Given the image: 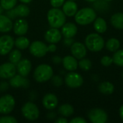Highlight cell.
<instances>
[{
  "instance_id": "6da1fadb",
  "label": "cell",
  "mask_w": 123,
  "mask_h": 123,
  "mask_svg": "<svg viewBox=\"0 0 123 123\" xmlns=\"http://www.w3.org/2000/svg\"><path fill=\"white\" fill-rule=\"evenodd\" d=\"M66 14L63 10L59 8H52L48 10L47 14V19L49 25L51 27L60 28L66 23Z\"/></svg>"
},
{
  "instance_id": "7a4b0ae2",
  "label": "cell",
  "mask_w": 123,
  "mask_h": 123,
  "mask_svg": "<svg viewBox=\"0 0 123 123\" xmlns=\"http://www.w3.org/2000/svg\"><path fill=\"white\" fill-rule=\"evenodd\" d=\"M97 18L95 10L92 8L84 7L77 11L75 14V21L80 25H87L93 22Z\"/></svg>"
},
{
  "instance_id": "3957f363",
  "label": "cell",
  "mask_w": 123,
  "mask_h": 123,
  "mask_svg": "<svg viewBox=\"0 0 123 123\" xmlns=\"http://www.w3.org/2000/svg\"><path fill=\"white\" fill-rule=\"evenodd\" d=\"M53 76V70L48 64H40L37 66L33 73L35 80L39 83H43L51 79Z\"/></svg>"
},
{
  "instance_id": "277c9868",
  "label": "cell",
  "mask_w": 123,
  "mask_h": 123,
  "mask_svg": "<svg viewBox=\"0 0 123 123\" xmlns=\"http://www.w3.org/2000/svg\"><path fill=\"white\" fill-rule=\"evenodd\" d=\"M105 43L102 37L97 33H91L85 39V45L86 48L92 52H99L105 47Z\"/></svg>"
},
{
  "instance_id": "5b68a950",
  "label": "cell",
  "mask_w": 123,
  "mask_h": 123,
  "mask_svg": "<svg viewBox=\"0 0 123 123\" xmlns=\"http://www.w3.org/2000/svg\"><path fill=\"white\" fill-rule=\"evenodd\" d=\"M23 117L30 121H35L38 119L40 116V110L37 106L31 102H26L21 109Z\"/></svg>"
},
{
  "instance_id": "8992f818",
  "label": "cell",
  "mask_w": 123,
  "mask_h": 123,
  "mask_svg": "<svg viewBox=\"0 0 123 123\" xmlns=\"http://www.w3.org/2000/svg\"><path fill=\"white\" fill-rule=\"evenodd\" d=\"M15 106V99L10 94H5L0 97V114L8 115L12 112Z\"/></svg>"
},
{
  "instance_id": "52a82bcc",
  "label": "cell",
  "mask_w": 123,
  "mask_h": 123,
  "mask_svg": "<svg viewBox=\"0 0 123 123\" xmlns=\"http://www.w3.org/2000/svg\"><path fill=\"white\" fill-rule=\"evenodd\" d=\"M29 50L33 56L37 58L43 57L48 52V45L45 43L39 40H36L30 43L29 46Z\"/></svg>"
},
{
  "instance_id": "ba28073f",
  "label": "cell",
  "mask_w": 123,
  "mask_h": 123,
  "mask_svg": "<svg viewBox=\"0 0 123 123\" xmlns=\"http://www.w3.org/2000/svg\"><path fill=\"white\" fill-rule=\"evenodd\" d=\"M65 83L68 87L76 89L82 86L84 79L79 74L74 71H70L65 76Z\"/></svg>"
},
{
  "instance_id": "9c48e42d",
  "label": "cell",
  "mask_w": 123,
  "mask_h": 123,
  "mask_svg": "<svg viewBox=\"0 0 123 123\" xmlns=\"http://www.w3.org/2000/svg\"><path fill=\"white\" fill-rule=\"evenodd\" d=\"M30 10L29 7L26 5V4H21L16 6L14 8L8 10L6 12V16L12 19L17 17H26L30 14Z\"/></svg>"
},
{
  "instance_id": "30bf717a",
  "label": "cell",
  "mask_w": 123,
  "mask_h": 123,
  "mask_svg": "<svg viewBox=\"0 0 123 123\" xmlns=\"http://www.w3.org/2000/svg\"><path fill=\"white\" fill-rule=\"evenodd\" d=\"M88 117L89 120L93 123H105L108 119L107 112L100 108L92 109L89 112Z\"/></svg>"
},
{
  "instance_id": "8fae6325",
  "label": "cell",
  "mask_w": 123,
  "mask_h": 123,
  "mask_svg": "<svg viewBox=\"0 0 123 123\" xmlns=\"http://www.w3.org/2000/svg\"><path fill=\"white\" fill-rule=\"evenodd\" d=\"M14 45V38L9 35H4L0 37V55L9 54Z\"/></svg>"
},
{
  "instance_id": "7c38bea8",
  "label": "cell",
  "mask_w": 123,
  "mask_h": 123,
  "mask_svg": "<svg viewBox=\"0 0 123 123\" xmlns=\"http://www.w3.org/2000/svg\"><path fill=\"white\" fill-rule=\"evenodd\" d=\"M17 73L16 65L6 62L0 65V78L2 79H10Z\"/></svg>"
},
{
  "instance_id": "4fadbf2b",
  "label": "cell",
  "mask_w": 123,
  "mask_h": 123,
  "mask_svg": "<svg viewBox=\"0 0 123 123\" xmlns=\"http://www.w3.org/2000/svg\"><path fill=\"white\" fill-rule=\"evenodd\" d=\"M71 52L74 57L80 60L86 55V47L82 43L75 42L71 46Z\"/></svg>"
},
{
  "instance_id": "5bb4252c",
  "label": "cell",
  "mask_w": 123,
  "mask_h": 123,
  "mask_svg": "<svg viewBox=\"0 0 123 123\" xmlns=\"http://www.w3.org/2000/svg\"><path fill=\"white\" fill-rule=\"evenodd\" d=\"M44 37L48 43L56 44L61 41L62 38V33L58 28L51 27L45 32Z\"/></svg>"
},
{
  "instance_id": "9a60e30c",
  "label": "cell",
  "mask_w": 123,
  "mask_h": 123,
  "mask_svg": "<svg viewBox=\"0 0 123 123\" xmlns=\"http://www.w3.org/2000/svg\"><path fill=\"white\" fill-rule=\"evenodd\" d=\"M16 68L17 71L19 75L24 77H27L32 70V63L28 59L22 58L16 65Z\"/></svg>"
},
{
  "instance_id": "2e32d148",
  "label": "cell",
  "mask_w": 123,
  "mask_h": 123,
  "mask_svg": "<svg viewBox=\"0 0 123 123\" xmlns=\"http://www.w3.org/2000/svg\"><path fill=\"white\" fill-rule=\"evenodd\" d=\"M28 28H29V25L27 20L22 18H19L15 21L14 24H13L12 29L15 35L18 36H22V35H25L27 32Z\"/></svg>"
},
{
  "instance_id": "e0dca14e",
  "label": "cell",
  "mask_w": 123,
  "mask_h": 123,
  "mask_svg": "<svg viewBox=\"0 0 123 123\" xmlns=\"http://www.w3.org/2000/svg\"><path fill=\"white\" fill-rule=\"evenodd\" d=\"M42 102L43 107L45 109L48 110H52L58 106V99L55 94L52 93H48L43 97Z\"/></svg>"
},
{
  "instance_id": "ac0fdd59",
  "label": "cell",
  "mask_w": 123,
  "mask_h": 123,
  "mask_svg": "<svg viewBox=\"0 0 123 123\" xmlns=\"http://www.w3.org/2000/svg\"><path fill=\"white\" fill-rule=\"evenodd\" d=\"M9 85L13 88H27L30 85V81L26 77L19 74H15L9 79Z\"/></svg>"
},
{
  "instance_id": "d6986e66",
  "label": "cell",
  "mask_w": 123,
  "mask_h": 123,
  "mask_svg": "<svg viewBox=\"0 0 123 123\" xmlns=\"http://www.w3.org/2000/svg\"><path fill=\"white\" fill-rule=\"evenodd\" d=\"M78 31V28L74 23L67 22L61 27V33L65 38H71L74 37Z\"/></svg>"
},
{
  "instance_id": "ffe728a7",
  "label": "cell",
  "mask_w": 123,
  "mask_h": 123,
  "mask_svg": "<svg viewBox=\"0 0 123 123\" xmlns=\"http://www.w3.org/2000/svg\"><path fill=\"white\" fill-rule=\"evenodd\" d=\"M63 12L67 17H73L75 16L78 11V5L74 1L68 0L67 1H65L63 4Z\"/></svg>"
},
{
  "instance_id": "44dd1931",
  "label": "cell",
  "mask_w": 123,
  "mask_h": 123,
  "mask_svg": "<svg viewBox=\"0 0 123 123\" xmlns=\"http://www.w3.org/2000/svg\"><path fill=\"white\" fill-rule=\"evenodd\" d=\"M64 68L68 71H74L78 68V61L73 55H66L62 59Z\"/></svg>"
},
{
  "instance_id": "7402d4cb",
  "label": "cell",
  "mask_w": 123,
  "mask_h": 123,
  "mask_svg": "<svg viewBox=\"0 0 123 123\" xmlns=\"http://www.w3.org/2000/svg\"><path fill=\"white\" fill-rule=\"evenodd\" d=\"M13 28L12 19L6 15L0 14V32H9Z\"/></svg>"
},
{
  "instance_id": "603a6c76",
  "label": "cell",
  "mask_w": 123,
  "mask_h": 123,
  "mask_svg": "<svg viewBox=\"0 0 123 123\" xmlns=\"http://www.w3.org/2000/svg\"><path fill=\"white\" fill-rule=\"evenodd\" d=\"M112 25L116 29L123 30V13L117 12L114 14L110 19Z\"/></svg>"
},
{
  "instance_id": "cb8c5ba5",
  "label": "cell",
  "mask_w": 123,
  "mask_h": 123,
  "mask_svg": "<svg viewBox=\"0 0 123 123\" xmlns=\"http://www.w3.org/2000/svg\"><path fill=\"white\" fill-rule=\"evenodd\" d=\"M99 91L105 95H110L114 92L115 86L110 81H103L98 86Z\"/></svg>"
},
{
  "instance_id": "d4e9b609",
  "label": "cell",
  "mask_w": 123,
  "mask_h": 123,
  "mask_svg": "<svg viewBox=\"0 0 123 123\" xmlns=\"http://www.w3.org/2000/svg\"><path fill=\"white\" fill-rule=\"evenodd\" d=\"M30 45V40L27 37H24V35L17 37L16 40H14V45L19 50H25L27 48H29Z\"/></svg>"
},
{
  "instance_id": "484cf974",
  "label": "cell",
  "mask_w": 123,
  "mask_h": 123,
  "mask_svg": "<svg viewBox=\"0 0 123 123\" xmlns=\"http://www.w3.org/2000/svg\"><path fill=\"white\" fill-rule=\"evenodd\" d=\"M94 28L98 33L105 32L107 29L106 21L102 17L96 18L95 20L94 21Z\"/></svg>"
},
{
  "instance_id": "4316f807",
  "label": "cell",
  "mask_w": 123,
  "mask_h": 123,
  "mask_svg": "<svg viewBox=\"0 0 123 123\" xmlns=\"http://www.w3.org/2000/svg\"><path fill=\"white\" fill-rule=\"evenodd\" d=\"M58 112L61 116L65 117H71L74 114V109L71 105L63 104V105H61L58 107Z\"/></svg>"
},
{
  "instance_id": "83f0119b",
  "label": "cell",
  "mask_w": 123,
  "mask_h": 123,
  "mask_svg": "<svg viewBox=\"0 0 123 123\" xmlns=\"http://www.w3.org/2000/svg\"><path fill=\"white\" fill-rule=\"evenodd\" d=\"M120 46V43L118 39L112 37L109 39L106 43V48L110 52H116L119 50Z\"/></svg>"
},
{
  "instance_id": "f1b7e54d",
  "label": "cell",
  "mask_w": 123,
  "mask_h": 123,
  "mask_svg": "<svg viewBox=\"0 0 123 123\" xmlns=\"http://www.w3.org/2000/svg\"><path fill=\"white\" fill-rule=\"evenodd\" d=\"M9 54V62H11L15 65H17V63L22 59V53L19 49L12 50Z\"/></svg>"
},
{
  "instance_id": "f546056e",
  "label": "cell",
  "mask_w": 123,
  "mask_h": 123,
  "mask_svg": "<svg viewBox=\"0 0 123 123\" xmlns=\"http://www.w3.org/2000/svg\"><path fill=\"white\" fill-rule=\"evenodd\" d=\"M112 59L113 63H115L117 66L123 67V49L117 50L116 52H115Z\"/></svg>"
},
{
  "instance_id": "4dcf8cb0",
  "label": "cell",
  "mask_w": 123,
  "mask_h": 123,
  "mask_svg": "<svg viewBox=\"0 0 123 123\" xmlns=\"http://www.w3.org/2000/svg\"><path fill=\"white\" fill-rule=\"evenodd\" d=\"M17 0H0V5L4 10H10L17 5Z\"/></svg>"
},
{
  "instance_id": "1f68e13d",
  "label": "cell",
  "mask_w": 123,
  "mask_h": 123,
  "mask_svg": "<svg viewBox=\"0 0 123 123\" xmlns=\"http://www.w3.org/2000/svg\"><path fill=\"white\" fill-rule=\"evenodd\" d=\"M78 66L83 71H87L89 69H91V68L92 66V61L89 59L84 58L80 59L79 62L78 63Z\"/></svg>"
},
{
  "instance_id": "d6a6232c",
  "label": "cell",
  "mask_w": 123,
  "mask_h": 123,
  "mask_svg": "<svg viewBox=\"0 0 123 123\" xmlns=\"http://www.w3.org/2000/svg\"><path fill=\"white\" fill-rule=\"evenodd\" d=\"M51 82L55 86L59 87L63 85V80L62 77L60 76H53L51 78Z\"/></svg>"
},
{
  "instance_id": "836d02e7",
  "label": "cell",
  "mask_w": 123,
  "mask_h": 123,
  "mask_svg": "<svg viewBox=\"0 0 123 123\" xmlns=\"http://www.w3.org/2000/svg\"><path fill=\"white\" fill-rule=\"evenodd\" d=\"M17 120L12 116H2L0 117V123H17Z\"/></svg>"
},
{
  "instance_id": "e575fe53",
  "label": "cell",
  "mask_w": 123,
  "mask_h": 123,
  "mask_svg": "<svg viewBox=\"0 0 123 123\" xmlns=\"http://www.w3.org/2000/svg\"><path fill=\"white\" fill-rule=\"evenodd\" d=\"M112 63H113L112 58L110 57V56H108V55H105L101 59V63H102V65L104 66H105V67H108V66H111Z\"/></svg>"
},
{
  "instance_id": "d590c367",
  "label": "cell",
  "mask_w": 123,
  "mask_h": 123,
  "mask_svg": "<svg viewBox=\"0 0 123 123\" xmlns=\"http://www.w3.org/2000/svg\"><path fill=\"white\" fill-rule=\"evenodd\" d=\"M50 4L54 8H59L63 6L65 2V0H50Z\"/></svg>"
},
{
  "instance_id": "8d00e7d4",
  "label": "cell",
  "mask_w": 123,
  "mask_h": 123,
  "mask_svg": "<svg viewBox=\"0 0 123 123\" xmlns=\"http://www.w3.org/2000/svg\"><path fill=\"white\" fill-rule=\"evenodd\" d=\"M71 123H86L87 121L84 119L83 117H74V119H72L71 121Z\"/></svg>"
},
{
  "instance_id": "74e56055",
  "label": "cell",
  "mask_w": 123,
  "mask_h": 123,
  "mask_svg": "<svg viewBox=\"0 0 123 123\" xmlns=\"http://www.w3.org/2000/svg\"><path fill=\"white\" fill-rule=\"evenodd\" d=\"M9 84L6 81H1L0 82V92H5L9 89Z\"/></svg>"
},
{
  "instance_id": "f35d334b",
  "label": "cell",
  "mask_w": 123,
  "mask_h": 123,
  "mask_svg": "<svg viewBox=\"0 0 123 123\" xmlns=\"http://www.w3.org/2000/svg\"><path fill=\"white\" fill-rule=\"evenodd\" d=\"M56 50H57V47H56L55 44H54V43H50V45H48V52L53 53Z\"/></svg>"
},
{
  "instance_id": "ab89813d",
  "label": "cell",
  "mask_w": 123,
  "mask_h": 123,
  "mask_svg": "<svg viewBox=\"0 0 123 123\" xmlns=\"http://www.w3.org/2000/svg\"><path fill=\"white\" fill-rule=\"evenodd\" d=\"M62 59H63V58H61V57H59V56H58V55H55V56L53 57L52 61H53V62L55 64H59V63H61L62 62Z\"/></svg>"
},
{
  "instance_id": "60d3db41",
  "label": "cell",
  "mask_w": 123,
  "mask_h": 123,
  "mask_svg": "<svg viewBox=\"0 0 123 123\" xmlns=\"http://www.w3.org/2000/svg\"><path fill=\"white\" fill-rule=\"evenodd\" d=\"M55 123H68V120L65 118V117H59V118H58L55 121Z\"/></svg>"
},
{
  "instance_id": "b9f144b4",
  "label": "cell",
  "mask_w": 123,
  "mask_h": 123,
  "mask_svg": "<svg viewBox=\"0 0 123 123\" xmlns=\"http://www.w3.org/2000/svg\"><path fill=\"white\" fill-rule=\"evenodd\" d=\"M73 42H74V40H73L72 37L71 38H66L64 40V43L67 45H71L74 43Z\"/></svg>"
},
{
  "instance_id": "7bdbcfd3",
  "label": "cell",
  "mask_w": 123,
  "mask_h": 123,
  "mask_svg": "<svg viewBox=\"0 0 123 123\" xmlns=\"http://www.w3.org/2000/svg\"><path fill=\"white\" fill-rule=\"evenodd\" d=\"M55 116H56V114L55 113H54V112H50V113H48V119H50V120H53V119H54L55 117Z\"/></svg>"
},
{
  "instance_id": "ee69618b",
  "label": "cell",
  "mask_w": 123,
  "mask_h": 123,
  "mask_svg": "<svg viewBox=\"0 0 123 123\" xmlns=\"http://www.w3.org/2000/svg\"><path fill=\"white\" fill-rule=\"evenodd\" d=\"M120 117L121 120L123 121V105L120 108Z\"/></svg>"
},
{
  "instance_id": "f6af8a7d",
  "label": "cell",
  "mask_w": 123,
  "mask_h": 123,
  "mask_svg": "<svg viewBox=\"0 0 123 123\" xmlns=\"http://www.w3.org/2000/svg\"><path fill=\"white\" fill-rule=\"evenodd\" d=\"M21 2H22L23 4H29L30 3L32 0H19Z\"/></svg>"
},
{
  "instance_id": "bcb514c9",
  "label": "cell",
  "mask_w": 123,
  "mask_h": 123,
  "mask_svg": "<svg viewBox=\"0 0 123 123\" xmlns=\"http://www.w3.org/2000/svg\"><path fill=\"white\" fill-rule=\"evenodd\" d=\"M2 12H3V8L1 7V6L0 5V14H2Z\"/></svg>"
},
{
  "instance_id": "7dc6e473",
  "label": "cell",
  "mask_w": 123,
  "mask_h": 123,
  "mask_svg": "<svg viewBox=\"0 0 123 123\" xmlns=\"http://www.w3.org/2000/svg\"><path fill=\"white\" fill-rule=\"evenodd\" d=\"M86 1H89V2H95V1H97V0H86Z\"/></svg>"
},
{
  "instance_id": "c3c4849f",
  "label": "cell",
  "mask_w": 123,
  "mask_h": 123,
  "mask_svg": "<svg viewBox=\"0 0 123 123\" xmlns=\"http://www.w3.org/2000/svg\"><path fill=\"white\" fill-rule=\"evenodd\" d=\"M104 1H111L112 0H104Z\"/></svg>"
},
{
  "instance_id": "681fc988",
  "label": "cell",
  "mask_w": 123,
  "mask_h": 123,
  "mask_svg": "<svg viewBox=\"0 0 123 123\" xmlns=\"http://www.w3.org/2000/svg\"><path fill=\"white\" fill-rule=\"evenodd\" d=\"M122 76H123V74H122Z\"/></svg>"
},
{
  "instance_id": "f907efd6",
  "label": "cell",
  "mask_w": 123,
  "mask_h": 123,
  "mask_svg": "<svg viewBox=\"0 0 123 123\" xmlns=\"http://www.w3.org/2000/svg\"><path fill=\"white\" fill-rule=\"evenodd\" d=\"M72 1H75V0H72Z\"/></svg>"
}]
</instances>
